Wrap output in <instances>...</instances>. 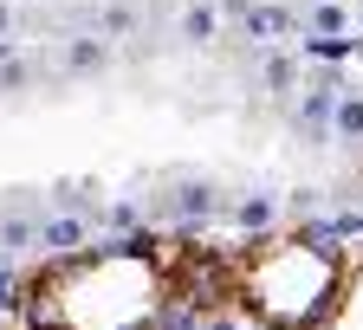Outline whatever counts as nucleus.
I'll list each match as a JSON object with an SVG mask.
<instances>
[{
  "mask_svg": "<svg viewBox=\"0 0 363 330\" xmlns=\"http://www.w3.org/2000/svg\"><path fill=\"white\" fill-rule=\"evenodd\" d=\"M208 305V246L201 240H111L45 259L20 278V330H162L175 311Z\"/></svg>",
  "mask_w": 363,
  "mask_h": 330,
  "instance_id": "f257e3e1",
  "label": "nucleus"
},
{
  "mask_svg": "<svg viewBox=\"0 0 363 330\" xmlns=\"http://www.w3.org/2000/svg\"><path fill=\"white\" fill-rule=\"evenodd\" d=\"M344 285V246L318 233H259L208 246V305L240 311L259 330H318Z\"/></svg>",
  "mask_w": 363,
  "mask_h": 330,
  "instance_id": "f03ea898",
  "label": "nucleus"
},
{
  "mask_svg": "<svg viewBox=\"0 0 363 330\" xmlns=\"http://www.w3.org/2000/svg\"><path fill=\"white\" fill-rule=\"evenodd\" d=\"M318 330H363V253H344V285Z\"/></svg>",
  "mask_w": 363,
  "mask_h": 330,
  "instance_id": "7ed1b4c3",
  "label": "nucleus"
}]
</instances>
